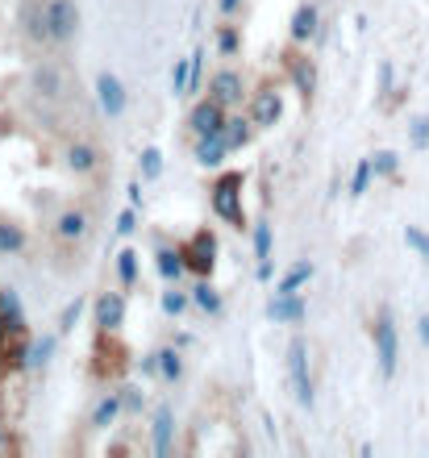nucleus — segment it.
Wrapping results in <instances>:
<instances>
[{
  "mask_svg": "<svg viewBox=\"0 0 429 458\" xmlns=\"http://www.w3.org/2000/svg\"><path fill=\"white\" fill-rule=\"evenodd\" d=\"M55 238L63 242V246H80V242H88V233H92V213L88 208H63L59 217H55Z\"/></svg>",
  "mask_w": 429,
  "mask_h": 458,
  "instance_id": "9",
  "label": "nucleus"
},
{
  "mask_svg": "<svg viewBox=\"0 0 429 458\" xmlns=\"http://www.w3.org/2000/svg\"><path fill=\"white\" fill-rule=\"evenodd\" d=\"M317 34H322V13H317V4H300V9L292 13V21H287L292 47H305V42H313Z\"/></svg>",
  "mask_w": 429,
  "mask_h": 458,
  "instance_id": "17",
  "label": "nucleus"
},
{
  "mask_svg": "<svg viewBox=\"0 0 429 458\" xmlns=\"http://www.w3.org/2000/svg\"><path fill=\"white\" fill-rule=\"evenodd\" d=\"M408 142H413V150H425V146H429V117H413V121H408Z\"/></svg>",
  "mask_w": 429,
  "mask_h": 458,
  "instance_id": "39",
  "label": "nucleus"
},
{
  "mask_svg": "<svg viewBox=\"0 0 429 458\" xmlns=\"http://www.w3.org/2000/svg\"><path fill=\"white\" fill-rule=\"evenodd\" d=\"M159 304H163L167 317H184L192 309V292H179V284H167V292L159 296Z\"/></svg>",
  "mask_w": 429,
  "mask_h": 458,
  "instance_id": "32",
  "label": "nucleus"
},
{
  "mask_svg": "<svg viewBox=\"0 0 429 458\" xmlns=\"http://www.w3.org/2000/svg\"><path fill=\"white\" fill-rule=\"evenodd\" d=\"M155 267H159V276L167 279V284H179V276L188 271V263H184V250H171V246H159L155 250Z\"/></svg>",
  "mask_w": 429,
  "mask_h": 458,
  "instance_id": "26",
  "label": "nucleus"
},
{
  "mask_svg": "<svg viewBox=\"0 0 429 458\" xmlns=\"http://www.w3.org/2000/svg\"><path fill=\"white\" fill-rule=\"evenodd\" d=\"M188 88H192V59H176V67H171V92L188 97Z\"/></svg>",
  "mask_w": 429,
  "mask_h": 458,
  "instance_id": "37",
  "label": "nucleus"
},
{
  "mask_svg": "<svg viewBox=\"0 0 429 458\" xmlns=\"http://www.w3.org/2000/svg\"><path fill=\"white\" fill-rule=\"evenodd\" d=\"M159 379H163V384H179V379H184V350L179 346L159 350Z\"/></svg>",
  "mask_w": 429,
  "mask_h": 458,
  "instance_id": "28",
  "label": "nucleus"
},
{
  "mask_svg": "<svg viewBox=\"0 0 429 458\" xmlns=\"http://www.w3.org/2000/svg\"><path fill=\"white\" fill-rule=\"evenodd\" d=\"M417 338H421V346L429 350V313H425V317H421V321H417Z\"/></svg>",
  "mask_w": 429,
  "mask_h": 458,
  "instance_id": "48",
  "label": "nucleus"
},
{
  "mask_svg": "<svg viewBox=\"0 0 429 458\" xmlns=\"http://www.w3.org/2000/svg\"><path fill=\"white\" fill-rule=\"evenodd\" d=\"M371 342H375V362H380V375L392 379L396 367H400V334H396V317L392 309H380L375 321H371Z\"/></svg>",
  "mask_w": 429,
  "mask_h": 458,
  "instance_id": "2",
  "label": "nucleus"
},
{
  "mask_svg": "<svg viewBox=\"0 0 429 458\" xmlns=\"http://www.w3.org/2000/svg\"><path fill=\"white\" fill-rule=\"evenodd\" d=\"M229 150H234V146H229L226 133H213V138H196V150H192V158H196L201 167H221Z\"/></svg>",
  "mask_w": 429,
  "mask_h": 458,
  "instance_id": "20",
  "label": "nucleus"
},
{
  "mask_svg": "<svg viewBox=\"0 0 429 458\" xmlns=\"http://www.w3.org/2000/svg\"><path fill=\"white\" fill-rule=\"evenodd\" d=\"M217 9H221V17L229 21V17H234V13L242 9V0H217Z\"/></svg>",
  "mask_w": 429,
  "mask_h": 458,
  "instance_id": "45",
  "label": "nucleus"
},
{
  "mask_svg": "<svg viewBox=\"0 0 429 458\" xmlns=\"http://www.w3.org/2000/svg\"><path fill=\"white\" fill-rule=\"evenodd\" d=\"M9 338H13V334H9V326H4V317H0V346H4Z\"/></svg>",
  "mask_w": 429,
  "mask_h": 458,
  "instance_id": "49",
  "label": "nucleus"
},
{
  "mask_svg": "<svg viewBox=\"0 0 429 458\" xmlns=\"http://www.w3.org/2000/svg\"><path fill=\"white\" fill-rule=\"evenodd\" d=\"M138 259H142L138 250H121L117 254V279H121V288H133V284H138Z\"/></svg>",
  "mask_w": 429,
  "mask_h": 458,
  "instance_id": "35",
  "label": "nucleus"
},
{
  "mask_svg": "<svg viewBox=\"0 0 429 458\" xmlns=\"http://www.w3.org/2000/svg\"><path fill=\"white\" fill-rule=\"evenodd\" d=\"M267 317H271L275 326H300V321L309 317V304L300 301V292L296 296H279V292H275L271 301H267Z\"/></svg>",
  "mask_w": 429,
  "mask_h": 458,
  "instance_id": "18",
  "label": "nucleus"
},
{
  "mask_svg": "<svg viewBox=\"0 0 429 458\" xmlns=\"http://www.w3.org/2000/svg\"><path fill=\"white\" fill-rule=\"evenodd\" d=\"M133 229H138V208H121V213H117V238H130V233H133Z\"/></svg>",
  "mask_w": 429,
  "mask_h": 458,
  "instance_id": "43",
  "label": "nucleus"
},
{
  "mask_svg": "<svg viewBox=\"0 0 429 458\" xmlns=\"http://www.w3.org/2000/svg\"><path fill=\"white\" fill-rule=\"evenodd\" d=\"M80 317H84V296H75V301L59 313V334H72V329L80 326Z\"/></svg>",
  "mask_w": 429,
  "mask_h": 458,
  "instance_id": "38",
  "label": "nucleus"
},
{
  "mask_svg": "<svg viewBox=\"0 0 429 458\" xmlns=\"http://www.w3.org/2000/svg\"><path fill=\"white\" fill-rule=\"evenodd\" d=\"M121 346H113V334H108V350H105V334H100V342H96V367L92 371L105 379V375H117L121 371Z\"/></svg>",
  "mask_w": 429,
  "mask_h": 458,
  "instance_id": "30",
  "label": "nucleus"
},
{
  "mask_svg": "<svg viewBox=\"0 0 429 458\" xmlns=\"http://www.w3.org/2000/svg\"><path fill=\"white\" fill-rule=\"evenodd\" d=\"M242 171H221L213 180V188H209V205H213V213L226 225H234V229H242L246 225V213H242Z\"/></svg>",
  "mask_w": 429,
  "mask_h": 458,
  "instance_id": "1",
  "label": "nucleus"
},
{
  "mask_svg": "<svg viewBox=\"0 0 429 458\" xmlns=\"http://www.w3.org/2000/svg\"><path fill=\"white\" fill-rule=\"evenodd\" d=\"M63 163H67V171L72 175H96L100 171V146L88 142V138H75V142H67V150H63Z\"/></svg>",
  "mask_w": 429,
  "mask_h": 458,
  "instance_id": "10",
  "label": "nucleus"
},
{
  "mask_svg": "<svg viewBox=\"0 0 429 458\" xmlns=\"http://www.w3.org/2000/svg\"><path fill=\"white\" fill-rule=\"evenodd\" d=\"M92 326L96 334L105 329V334H117L125 326V292H100L92 304Z\"/></svg>",
  "mask_w": 429,
  "mask_h": 458,
  "instance_id": "8",
  "label": "nucleus"
},
{
  "mask_svg": "<svg viewBox=\"0 0 429 458\" xmlns=\"http://www.w3.org/2000/svg\"><path fill=\"white\" fill-rule=\"evenodd\" d=\"M287 75H292L300 100L313 105V97H317V67H313L309 55H296V50H292V55H287Z\"/></svg>",
  "mask_w": 429,
  "mask_h": 458,
  "instance_id": "16",
  "label": "nucleus"
},
{
  "mask_svg": "<svg viewBox=\"0 0 429 458\" xmlns=\"http://www.w3.org/2000/svg\"><path fill=\"white\" fill-rule=\"evenodd\" d=\"M121 412H125V404H121V387H117V392H105V396L92 404V412H88V425H92V429H108V425L117 421Z\"/></svg>",
  "mask_w": 429,
  "mask_h": 458,
  "instance_id": "21",
  "label": "nucleus"
},
{
  "mask_svg": "<svg viewBox=\"0 0 429 458\" xmlns=\"http://www.w3.org/2000/svg\"><path fill=\"white\" fill-rule=\"evenodd\" d=\"M279 117H284V97H279L275 88L254 92L251 97V121L254 125H259V130H271V125H279Z\"/></svg>",
  "mask_w": 429,
  "mask_h": 458,
  "instance_id": "15",
  "label": "nucleus"
},
{
  "mask_svg": "<svg viewBox=\"0 0 429 458\" xmlns=\"http://www.w3.org/2000/svg\"><path fill=\"white\" fill-rule=\"evenodd\" d=\"M138 171H142L146 183L159 180V175H163V150H159V146H146L142 158H138Z\"/></svg>",
  "mask_w": 429,
  "mask_h": 458,
  "instance_id": "36",
  "label": "nucleus"
},
{
  "mask_svg": "<svg viewBox=\"0 0 429 458\" xmlns=\"http://www.w3.org/2000/svg\"><path fill=\"white\" fill-rule=\"evenodd\" d=\"M125 192H130V205H133V208H142V180H133Z\"/></svg>",
  "mask_w": 429,
  "mask_h": 458,
  "instance_id": "46",
  "label": "nucleus"
},
{
  "mask_svg": "<svg viewBox=\"0 0 429 458\" xmlns=\"http://www.w3.org/2000/svg\"><path fill=\"white\" fill-rule=\"evenodd\" d=\"M59 338H63V334L55 329V334H42V338L30 342V371H42V367L55 359V350H59Z\"/></svg>",
  "mask_w": 429,
  "mask_h": 458,
  "instance_id": "27",
  "label": "nucleus"
},
{
  "mask_svg": "<svg viewBox=\"0 0 429 458\" xmlns=\"http://www.w3.org/2000/svg\"><path fill=\"white\" fill-rule=\"evenodd\" d=\"M21 34L34 47H55L50 42V17H47V0H25L21 9Z\"/></svg>",
  "mask_w": 429,
  "mask_h": 458,
  "instance_id": "12",
  "label": "nucleus"
},
{
  "mask_svg": "<svg viewBox=\"0 0 429 458\" xmlns=\"http://www.w3.org/2000/svg\"><path fill=\"white\" fill-rule=\"evenodd\" d=\"M371 180H375V163L371 158H358L355 163V175H350V196H367V188H371Z\"/></svg>",
  "mask_w": 429,
  "mask_h": 458,
  "instance_id": "34",
  "label": "nucleus"
},
{
  "mask_svg": "<svg viewBox=\"0 0 429 458\" xmlns=\"http://www.w3.org/2000/svg\"><path fill=\"white\" fill-rule=\"evenodd\" d=\"M254 259H259V279H271V221H254Z\"/></svg>",
  "mask_w": 429,
  "mask_h": 458,
  "instance_id": "23",
  "label": "nucleus"
},
{
  "mask_svg": "<svg viewBox=\"0 0 429 458\" xmlns=\"http://www.w3.org/2000/svg\"><path fill=\"white\" fill-rule=\"evenodd\" d=\"M150 450L159 458H167L176 450V409L171 404H159L155 417H150Z\"/></svg>",
  "mask_w": 429,
  "mask_h": 458,
  "instance_id": "11",
  "label": "nucleus"
},
{
  "mask_svg": "<svg viewBox=\"0 0 429 458\" xmlns=\"http://www.w3.org/2000/svg\"><path fill=\"white\" fill-rule=\"evenodd\" d=\"M226 121H229L226 105H221V100H213V97H204V100H196V105H192L188 130H192V138H213V133H226Z\"/></svg>",
  "mask_w": 429,
  "mask_h": 458,
  "instance_id": "6",
  "label": "nucleus"
},
{
  "mask_svg": "<svg viewBox=\"0 0 429 458\" xmlns=\"http://www.w3.org/2000/svg\"><path fill=\"white\" fill-rule=\"evenodd\" d=\"M254 133H259V125L251 121V113H246V117L238 113V117H229V121H226V138H229V146H234V150H246Z\"/></svg>",
  "mask_w": 429,
  "mask_h": 458,
  "instance_id": "29",
  "label": "nucleus"
},
{
  "mask_svg": "<svg viewBox=\"0 0 429 458\" xmlns=\"http://www.w3.org/2000/svg\"><path fill=\"white\" fill-rule=\"evenodd\" d=\"M209 97L221 100L226 109L242 105V97H246V80H242V72H234V67H221V72L209 80Z\"/></svg>",
  "mask_w": 429,
  "mask_h": 458,
  "instance_id": "14",
  "label": "nucleus"
},
{
  "mask_svg": "<svg viewBox=\"0 0 429 458\" xmlns=\"http://www.w3.org/2000/svg\"><path fill=\"white\" fill-rule=\"evenodd\" d=\"M30 334H17V338H9L4 346H0V375H21L30 371Z\"/></svg>",
  "mask_w": 429,
  "mask_h": 458,
  "instance_id": "19",
  "label": "nucleus"
},
{
  "mask_svg": "<svg viewBox=\"0 0 429 458\" xmlns=\"http://www.w3.org/2000/svg\"><path fill=\"white\" fill-rule=\"evenodd\" d=\"M192 304H196L204 317H221V313H226V301H221V292L213 288V279H201V284L192 288Z\"/></svg>",
  "mask_w": 429,
  "mask_h": 458,
  "instance_id": "24",
  "label": "nucleus"
},
{
  "mask_svg": "<svg viewBox=\"0 0 429 458\" xmlns=\"http://www.w3.org/2000/svg\"><path fill=\"white\" fill-rule=\"evenodd\" d=\"M0 317H4V326H9L13 338H17V334H30V326H25V304L13 288H0Z\"/></svg>",
  "mask_w": 429,
  "mask_h": 458,
  "instance_id": "22",
  "label": "nucleus"
},
{
  "mask_svg": "<svg viewBox=\"0 0 429 458\" xmlns=\"http://www.w3.org/2000/svg\"><path fill=\"white\" fill-rule=\"evenodd\" d=\"M30 88L42 100H67L72 97V72L63 63H34L30 67Z\"/></svg>",
  "mask_w": 429,
  "mask_h": 458,
  "instance_id": "4",
  "label": "nucleus"
},
{
  "mask_svg": "<svg viewBox=\"0 0 429 458\" xmlns=\"http://www.w3.org/2000/svg\"><path fill=\"white\" fill-rule=\"evenodd\" d=\"M313 271H317V267H313L309 259H300V263H292V267L284 271V279L275 284V292H279V296H296V292L313 279Z\"/></svg>",
  "mask_w": 429,
  "mask_h": 458,
  "instance_id": "25",
  "label": "nucleus"
},
{
  "mask_svg": "<svg viewBox=\"0 0 429 458\" xmlns=\"http://www.w3.org/2000/svg\"><path fill=\"white\" fill-rule=\"evenodd\" d=\"M179 250H184V263H188L192 276L213 279V267H217V233L213 229H196Z\"/></svg>",
  "mask_w": 429,
  "mask_h": 458,
  "instance_id": "5",
  "label": "nucleus"
},
{
  "mask_svg": "<svg viewBox=\"0 0 429 458\" xmlns=\"http://www.w3.org/2000/svg\"><path fill=\"white\" fill-rule=\"evenodd\" d=\"M25 246H30L25 229L17 225V221H4V217H0V254H21Z\"/></svg>",
  "mask_w": 429,
  "mask_h": 458,
  "instance_id": "31",
  "label": "nucleus"
},
{
  "mask_svg": "<svg viewBox=\"0 0 429 458\" xmlns=\"http://www.w3.org/2000/svg\"><path fill=\"white\" fill-rule=\"evenodd\" d=\"M405 242L413 246V250L421 254V259H429V233L425 229H417V225H405Z\"/></svg>",
  "mask_w": 429,
  "mask_h": 458,
  "instance_id": "42",
  "label": "nucleus"
},
{
  "mask_svg": "<svg viewBox=\"0 0 429 458\" xmlns=\"http://www.w3.org/2000/svg\"><path fill=\"white\" fill-rule=\"evenodd\" d=\"M96 105H100V113H105V117H121V113H125V105H130V100H125V84H121L113 72L96 75Z\"/></svg>",
  "mask_w": 429,
  "mask_h": 458,
  "instance_id": "13",
  "label": "nucleus"
},
{
  "mask_svg": "<svg viewBox=\"0 0 429 458\" xmlns=\"http://www.w3.org/2000/svg\"><path fill=\"white\" fill-rule=\"evenodd\" d=\"M47 17H50V42L67 47L80 34V4L75 0H47Z\"/></svg>",
  "mask_w": 429,
  "mask_h": 458,
  "instance_id": "7",
  "label": "nucleus"
},
{
  "mask_svg": "<svg viewBox=\"0 0 429 458\" xmlns=\"http://www.w3.org/2000/svg\"><path fill=\"white\" fill-rule=\"evenodd\" d=\"M121 404H125V412H142L146 392H142V387H133V384H125V387H121Z\"/></svg>",
  "mask_w": 429,
  "mask_h": 458,
  "instance_id": "41",
  "label": "nucleus"
},
{
  "mask_svg": "<svg viewBox=\"0 0 429 458\" xmlns=\"http://www.w3.org/2000/svg\"><path fill=\"white\" fill-rule=\"evenodd\" d=\"M238 50H242L238 25H217V55H221V59H234Z\"/></svg>",
  "mask_w": 429,
  "mask_h": 458,
  "instance_id": "33",
  "label": "nucleus"
},
{
  "mask_svg": "<svg viewBox=\"0 0 429 458\" xmlns=\"http://www.w3.org/2000/svg\"><path fill=\"white\" fill-rule=\"evenodd\" d=\"M380 88L383 92H392V63H383L380 67Z\"/></svg>",
  "mask_w": 429,
  "mask_h": 458,
  "instance_id": "47",
  "label": "nucleus"
},
{
  "mask_svg": "<svg viewBox=\"0 0 429 458\" xmlns=\"http://www.w3.org/2000/svg\"><path fill=\"white\" fill-rule=\"evenodd\" d=\"M371 163H375V175H396L400 155H396V150H375V155H371Z\"/></svg>",
  "mask_w": 429,
  "mask_h": 458,
  "instance_id": "40",
  "label": "nucleus"
},
{
  "mask_svg": "<svg viewBox=\"0 0 429 458\" xmlns=\"http://www.w3.org/2000/svg\"><path fill=\"white\" fill-rule=\"evenodd\" d=\"M4 446H9V442H4V429H0V450H4Z\"/></svg>",
  "mask_w": 429,
  "mask_h": 458,
  "instance_id": "50",
  "label": "nucleus"
},
{
  "mask_svg": "<svg viewBox=\"0 0 429 458\" xmlns=\"http://www.w3.org/2000/svg\"><path fill=\"white\" fill-rule=\"evenodd\" d=\"M138 371H142L146 379H159V350L155 354H146V359H138Z\"/></svg>",
  "mask_w": 429,
  "mask_h": 458,
  "instance_id": "44",
  "label": "nucleus"
},
{
  "mask_svg": "<svg viewBox=\"0 0 429 458\" xmlns=\"http://www.w3.org/2000/svg\"><path fill=\"white\" fill-rule=\"evenodd\" d=\"M284 362H287V384H292V396H296L300 409H313V371H309V342L292 338L284 350Z\"/></svg>",
  "mask_w": 429,
  "mask_h": 458,
  "instance_id": "3",
  "label": "nucleus"
}]
</instances>
